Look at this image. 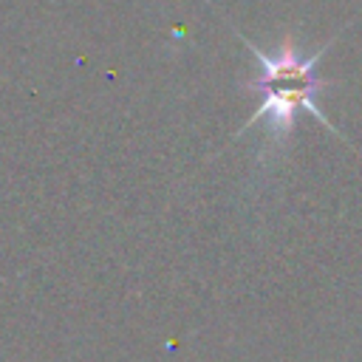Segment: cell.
Segmentation results:
<instances>
[{
	"instance_id": "cell-1",
	"label": "cell",
	"mask_w": 362,
	"mask_h": 362,
	"mask_svg": "<svg viewBox=\"0 0 362 362\" xmlns=\"http://www.w3.org/2000/svg\"><path fill=\"white\" fill-rule=\"evenodd\" d=\"M238 40L257 57L260 62V79L252 82L249 88L252 90H260L263 102L257 107V113H252L246 119V124L238 130V136H243L249 127H255L260 119H269V141H286L288 133L294 130V119H297V110H308L311 116L320 119V124H325L328 130L339 133L328 116L317 107V93L328 85L325 79H320L314 71L322 59V54L334 45L337 37H331L325 45H320L314 54H303L297 45L291 42H283L277 51L266 54L260 51L255 42H249L243 34H238Z\"/></svg>"
}]
</instances>
